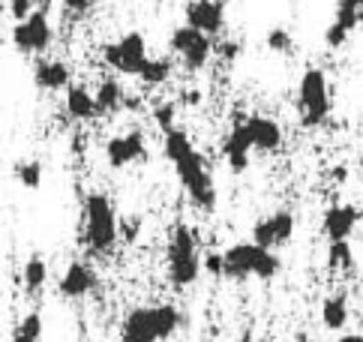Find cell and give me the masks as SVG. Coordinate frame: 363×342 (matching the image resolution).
Returning <instances> with one entry per match:
<instances>
[{
	"label": "cell",
	"mask_w": 363,
	"mask_h": 342,
	"mask_svg": "<svg viewBox=\"0 0 363 342\" xmlns=\"http://www.w3.org/2000/svg\"><path fill=\"white\" fill-rule=\"evenodd\" d=\"M162 148H165V156L172 160L180 183L186 187L189 199L196 202L199 210L211 214V210L216 207V187H213L211 171H207L204 156H201L196 148H192L189 136L184 133V129H168Z\"/></svg>",
	"instance_id": "6da1fadb"
},
{
	"label": "cell",
	"mask_w": 363,
	"mask_h": 342,
	"mask_svg": "<svg viewBox=\"0 0 363 342\" xmlns=\"http://www.w3.org/2000/svg\"><path fill=\"white\" fill-rule=\"evenodd\" d=\"M180 324H184V315L172 304L138 307L123 319L121 339L123 342H162V339H172L180 331Z\"/></svg>",
	"instance_id": "7a4b0ae2"
},
{
	"label": "cell",
	"mask_w": 363,
	"mask_h": 342,
	"mask_svg": "<svg viewBox=\"0 0 363 342\" xmlns=\"http://www.w3.org/2000/svg\"><path fill=\"white\" fill-rule=\"evenodd\" d=\"M282 270V261L277 253L270 249L250 243H235L223 253V276L228 280H250V276H258V280H274V276Z\"/></svg>",
	"instance_id": "3957f363"
},
{
	"label": "cell",
	"mask_w": 363,
	"mask_h": 342,
	"mask_svg": "<svg viewBox=\"0 0 363 342\" xmlns=\"http://www.w3.org/2000/svg\"><path fill=\"white\" fill-rule=\"evenodd\" d=\"M201 258H199V234L189 226H177L168 243V280L174 288H186L199 280Z\"/></svg>",
	"instance_id": "277c9868"
},
{
	"label": "cell",
	"mask_w": 363,
	"mask_h": 342,
	"mask_svg": "<svg viewBox=\"0 0 363 342\" xmlns=\"http://www.w3.org/2000/svg\"><path fill=\"white\" fill-rule=\"evenodd\" d=\"M330 84L321 70H306L297 84V109H301V123L306 129H315L330 117Z\"/></svg>",
	"instance_id": "5b68a950"
},
{
	"label": "cell",
	"mask_w": 363,
	"mask_h": 342,
	"mask_svg": "<svg viewBox=\"0 0 363 342\" xmlns=\"http://www.w3.org/2000/svg\"><path fill=\"white\" fill-rule=\"evenodd\" d=\"M84 241L94 246L96 253H108L118 241V219H114V207L102 192H90L84 199Z\"/></svg>",
	"instance_id": "8992f818"
},
{
	"label": "cell",
	"mask_w": 363,
	"mask_h": 342,
	"mask_svg": "<svg viewBox=\"0 0 363 342\" xmlns=\"http://www.w3.org/2000/svg\"><path fill=\"white\" fill-rule=\"evenodd\" d=\"M168 45H172L174 55L184 60V67L189 72H199L207 67V60H211L213 55V45H211V36L189 28V24H184V28H174L172 36H168Z\"/></svg>",
	"instance_id": "52a82bcc"
},
{
	"label": "cell",
	"mask_w": 363,
	"mask_h": 342,
	"mask_svg": "<svg viewBox=\"0 0 363 342\" xmlns=\"http://www.w3.org/2000/svg\"><path fill=\"white\" fill-rule=\"evenodd\" d=\"M102 57H106L108 67H114L123 75H138L141 67H145V60H147V39L138 31H129L126 36L118 39V43L106 45V55Z\"/></svg>",
	"instance_id": "ba28073f"
},
{
	"label": "cell",
	"mask_w": 363,
	"mask_h": 342,
	"mask_svg": "<svg viewBox=\"0 0 363 342\" xmlns=\"http://www.w3.org/2000/svg\"><path fill=\"white\" fill-rule=\"evenodd\" d=\"M51 36L55 33H51L45 12H33L30 18H24L12 28V43H16V48L24 51V55H43L51 45Z\"/></svg>",
	"instance_id": "9c48e42d"
},
{
	"label": "cell",
	"mask_w": 363,
	"mask_h": 342,
	"mask_svg": "<svg viewBox=\"0 0 363 342\" xmlns=\"http://www.w3.org/2000/svg\"><path fill=\"white\" fill-rule=\"evenodd\" d=\"M291 238H294V214H289V210H277V214L258 219L252 226V243L270 249V253L277 246H285Z\"/></svg>",
	"instance_id": "30bf717a"
},
{
	"label": "cell",
	"mask_w": 363,
	"mask_h": 342,
	"mask_svg": "<svg viewBox=\"0 0 363 342\" xmlns=\"http://www.w3.org/2000/svg\"><path fill=\"white\" fill-rule=\"evenodd\" d=\"M360 18H363V0H340L330 28L324 31V43H328V48H342L345 39L352 36V31L360 24Z\"/></svg>",
	"instance_id": "8fae6325"
},
{
	"label": "cell",
	"mask_w": 363,
	"mask_h": 342,
	"mask_svg": "<svg viewBox=\"0 0 363 342\" xmlns=\"http://www.w3.org/2000/svg\"><path fill=\"white\" fill-rule=\"evenodd\" d=\"M186 24L207 36L225 28V4L223 0H192L186 6Z\"/></svg>",
	"instance_id": "7c38bea8"
},
{
	"label": "cell",
	"mask_w": 363,
	"mask_h": 342,
	"mask_svg": "<svg viewBox=\"0 0 363 342\" xmlns=\"http://www.w3.org/2000/svg\"><path fill=\"white\" fill-rule=\"evenodd\" d=\"M145 156V133L141 129H133L126 136H114L108 144H106V160L111 168H126L138 162Z\"/></svg>",
	"instance_id": "4fadbf2b"
},
{
	"label": "cell",
	"mask_w": 363,
	"mask_h": 342,
	"mask_svg": "<svg viewBox=\"0 0 363 342\" xmlns=\"http://www.w3.org/2000/svg\"><path fill=\"white\" fill-rule=\"evenodd\" d=\"M357 222H360V210H357L354 204H333V207H328V214H324V222H321L324 238H328L330 243L348 241V238L354 234Z\"/></svg>",
	"instance_id": "5bb4252c"
},
{
	"label": "cell",
	"mask_w": 363,
	"mask_h": 342,
	"mask_svg": "<svg viewBox=\"0 0 363 342\" xmlns=\"http://www.w3.org/2000/svg\"><path fill=\"white\" fill-rule=\"evenodd\" d=\"M243 129H246V136H250V144H252V150H277L279 144H282V129L277 121H270V117L264 114H252V117H246L243 121Z\"/></svg>",
	"instance_id": "9a60e30c"
},
{
	"label": "cell",
	"mask_w": 363,
	"mask_h": 342,
	"mask_svg": "<svg viewBox=\"0 0 363 342\" xmlns=\"http://www.w3.org/2000/svg\"><path fill=\"white\" fill-rule=\"evenodd\" d=\"M94 288H96V270L90 265H84V261H72L60 280V294L69 297V300H79V297L94 292Z\"/></svg>",
	"instance_id": "2e32d148"
},
{
	"label": "cell",
	"mask_w": 363,
	"mask_h": 342,
	"mask_svg": "<svg viewBox=\"0 0 363 342\" xmlns=\"http://www.w3.org/2000/svg\"><path fill=\"white\" fill-rule=\"evenodd\" d=\"M250 153H252V144H250V136H246V129L240 123L225 136L223 156H225V162H228V168L235 171V175H243V171L250 168Z\"/></svg>",
	"instance_id": "e0dca14e"
},
{
	"label": "cell",
	"mask_w": 363,
	"mask_h": 342,
	"mask_svg": "<svg viewBox=\"0 0 363 342\" xmlns=\"http://www.w3.org/2000/svg\"><path fill=\"white\" fill-rule=\"evenodd\" d=\"M69 78H72L69 67L60 60H40L33 70V82L40 90H63L69 87Z\"/></svg>",
	"instance_id": "ac0fdd59"
},
{
	"label": "cell",
	"mask_w": 363,
	"mask_h": 342,
	"mask_svg": "<svg viewBox=\"0 0 363 342\" xmlns=\"http://www.w3.org/2000/svg\"><path fill=\"white\" fill-rule=\"evenodd\" d=\"M67 111L75 121H94L99 114L96 99L87 87H67Z\"/></svg>",
	"instance_id": "d6986e66"
},
{
	"label": "cell",
	"mask_w": 363,
	"mask_h": 342,
	"mask_svg": "<svg viewBox=\"0 0 363 342\" xmlns=\"http://www.w3.org/2000/svg\"><path fill=\"white\" fill-rule=\"evenodd\" d=\"M321 324L328 331H342L348 324V297L345 294H330L321 304Z\"/></svg>",
	"instance_id": "ffe728a7"
},
{
	"label": "cell",
	"mask_w": 363,
	"mask_h": 342,
	"mask_svg": "<svg viewBox=\"0 0 363 342\" xmlns=\"http://www.w3.org/2000/svg\"><path fill=\"white\" fill-rule=\"evenodd\" d=\"M94 99H96L99 114H111V111L121 109L126 96H123V87H121L118 78H102L99 87H96V94H94Z\"/></svg>",
	"instance_id": "44dd1931"
},
{
	"label": "cell",
	"mask_w": 363,
	"mask_h": 342,
	"mask_svg": "<svg viewBox=\"0 0 363 342\" xmlns=\"http://www.w3.org/2000/svg\"><path fill=\"white\" fill-rule=\"evenodd\" d=\"M21 280H24V288H28L30 294L40 292V288L45 285V280H48V265H45V258H43V255H30L28 261H24Z\"/></svg>",
	"instance_id": "7402d4cb"
},
{
	"label": "cell",
	"mask_w": 363,
	"mask_h": 342,
	"mask_svg": "<svg viewBox=\"0 0 363 342\" xmlns=\"http://www.w3.org/2000/svg\"><path fill=\"white\" fill-rule=\"evenodd\" d=\"M138 78L150 87L168 82V78H172V60L168 57H147L145 67H141V72H138Z\"/></svg>",
	"instance_id": "603a6c76"
},
{
	"label": "cell",
	"mask_w": 363,
	"mask_h": 342,
	"mask_svg": "<svg viewBox=\"0 0 363 342\" xmlns=\"http://www.w3.org/2000/svg\"><path fill=\"white\" fill-rule=\"evenodd\" d=\"M328 267L340 270V273H352L354 270V249L348 241H336L328 249Z\"/></svg>",
	"instance_id": "cb8c5ba5"
},
{
	"label": "cell",
	"mask_w": 363,
	"mask_h": 342,
	"mask_svg": "<svg viewBox=\"0 0 363 342\" xmlns=\"http://www.w3.org/2000/svg\"><path fill=\"white\" fill-rule=\"evenodd\" d=\"M16 180L21 183L24 189H40L43 187V162H18L16 165Z\"/></svg>",
	"instance_id": "d4e9b609"
},
{
	"label": "cell",
	"mask_w": 363,
	"mask_h": 342,
	"mask_svg": "<svg viewBox=\"0 0 363 342\" xmlns=\"http://www.w3.org/2000/svg\"><path fill=\"white\" fill-rule=\"evenodd\" d=\"M264 43H267V48L274 51V55H291V48H294V39L285 28H270Z\"/></svg>",
	"instance_id": "484cf974"
},
{
	"label": "cell",
	"mask_w": 363,
	"mask_h": 342,
	"mask_svg": "<svg viewBox=\"0 0 363 342\" xmlns=\"http://www.w3.org/2000/svg\"><path fill=\"white\" fill-rule=\"evenodd\" d=\"M6 9H9V16L16 18V24L24 21V18H30L33 12H36L33 0H6Z\"/></svg>",
	"instance_id": "4316f807"
},
{
	"label": "cell",
	"mask_w": 363,
	"mask_h": 342,
	"mask_svg": "<svg viewBox=\"0 0 363 342\" xmlns=\"http://www.w3.org/2000/svg\"><path fill=\"white\" fill-rule=\"evenodd\" d=\"M18 331L28 333V336H33V339H40V336H43V315H40V312H28V315L21 319Z\"/></svg>",
	"instance_id": "83f0119b"
},
{
	"label": "cell",
	"mask_w": 363,
	"mask_h": 342,
	"mask_svg": "<svg viewBox=\"0 0 363 342\" xmlns=\"http://www.w3.org/2000/svg\"><path fill=\"white\" fill-rule=\"evenodd\" d=\"M153 121H157L165 133H168V129H174V105L172 102L157 105V109H153Z\"/></svg>",
	"instance_id": "f1b7e54d"
},
{
	"label": "cell",
	"mask_w": 363,
	"mask_h": 342,
	"mask_svg": "<svg viewBox=\"0 0 363 342\" xmlns=\"http://www.w3.org/2000/svg\"><path fill=\"white\" fill-rule=\"evenodd\" d=\"M240 51H243V45L235 43V39H228V43H223V45H216V48H213V55H219L225 63H231V60H238V57H240Z\"/></svg>",
	"instance_id": "f546056e"
},
{
	"label": "cell",
	"mask_w": 363,
	"mask_h": 342,
	"mask_svg": "<svg viewBox=\"0 0 363 342\" xmlns=\"http://www.w3.org/2000/svg\"><path fill=\"white\" fill-rule=\"evenodd\" d=\"M201 270H207L211 276H223V253H207L201 258Z\"/></svg>",
	"instance_id": "4dcf8cb0"
},
{
	"label": "cell",
	"mask_w": 363,
	"mask_h": 342,
	"mask_svg": "<svg viewBox=\"0 0 363 342\" xmlns=\"http://www.w3.org/2000/svg\"><path fill=\"white\" fill-rule=\"evenodd\" d=\"M201 90H196V87H189V90H180V102L186 105V109H199L201 105Z\"/></svg>",
	"instance_id": "1f68e13d"
},
{
	"label": "cell",
	"mask_w": 363,
	"mask_h": 342,
	"mask_svg": "<svg viewBox=\"0 0 363 342\" xmlns=\"http://www.w3.org/2000/svg\"><path fill=\"white\" fill-rule=\"evenodd\" d=\"M63 6L72 12H84V9H90V0H63Z\"/></svg>",
	"instance_id": "d6a6232c"
},
{
	"label": "cell",
	"mask_w": 363,
	"mask_h": 342,
	"mask_svg": "<svg viewBox=\"0 0 363 342\" xmlns=\"http://www.w3.org/2000/svg\"><path fill=\"white\" fill-rule=\"evenodd\" d=\"M33 6H36V12H45L48 16V9L55 6V0H33Z\"/></svg>",
	"instance_id": "836d02e7"
},
{
	"label": "cell",
	"mask_w": 363,
	"mask_h": 342,
	"mask_svg": "<svg viewBox=\"0 0 363 342\" xmlns=\"http://www.w3.org/2000/svg\"><path fill=\"white\" fill-rule=\"evenodd\" d=\"M333 342H363V333H342V336H336Z\"/></svg>",
	"instance_id": "e575fe53"
},
{
	"label": "cell",
	"mask_w": 363,
	"mask_h": 342,
	"mask_svg": "<svg viewBox=\"0 0 363 342\" xmlns=\"http://www.w3.org/2000/svg\"><path fill=\"white\" fill-rule=\"evenodd\" d=\"M12 342H40V339H33V336H28V333L16 331V333H12Z\"/></svg>",
	"instance_id": "d590c367"
},
{
	"label": "cell",
	"mask_w": 363,
	"mask_h": 342,
	"mask_svg": "<svg viewBox=\"0 0 363 342\" xmlns=\"http://www.w3.org/2000/svg\"><path fill=\"white\" fill-rule=\"evenodd\" d=\"M333 177H336V180H345V177H348V171L340 165V168H333Z\"/></svg>",
	"instance_id": "8d00e7d4"
},
{
	"label": "cell",
	"mask_w": 363,
	"mask_h": 342,
	"mask_svg": "<svg viewBox=\"0 0 363 342\" xmlns=\"http://www.w3.org/2000/svg\"><path fill=\"white\" fill-rule=\"evenodd\" d=\"M0 43H4V36H0Z\"/></svg>",
	"instance_id": "74e56055"
}]
</instances>
